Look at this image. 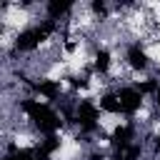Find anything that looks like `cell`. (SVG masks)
I'll use <instances>...</instances> for the list:
<instances>
[{
    "label": "cell",
    "mask_w": 160,
    "mask_h": 160,
    "mask_svg": "<svg viewBox=\"0 0 160 160\" xmlns=\"http://www.w3.org/2000/svg\"><path fill=\"white\" fill-rule=\"evenodd\" d=\"M25 110L30 112V118L35 120V125H38L40 130H55V128L60 125L58 115H55L50 108L40 105V102H28V105H25Z\"/></svg>",
    "instance_id": "obj_1"
},
{
    "label": "cell",
    "mask_w": 160,
    "mask_h": 160,
    "mask_svg": "<svg viewBox=\"0 0 160 160\" xmlns=\"http://www.w3.org/2000/svg\"><path fill=\"white\" fill-rule=\"evenodd\" d=\"M50 30H52V25H45V28H35V30L22 32V35H20V40H18V48H20V50H28V48L38 45V42L50 32Z\"/></svg>",
    "instance_id": "obj_2"
},
{
    "label": "cell",
    "mask_w": 160,
    "mask_h": 160,
    "mask_svg": "<svg viewBox=\"0 0 160 160\" xmlns=\"http://www.w3.org/2000/svg\"><path fill=\"white\" fill-rule=\"evenodd\" d=\"M120 105H122V110H125V112H132V110L140 105V92H138V90H132V88L120 90Z\"/></svg>",
    "instance_id": "obj_3"
},
{
    "label": "cell",
    "mask_w": 160,
    "mask_h": 160,
    "mask_svg": "<svg viewBox=\"0 0 160 160\" xmlns=\"http://www.w3.org/2000/svg\"><path fill=\"white\" fill-rule=\"evenodd\" d=\"M95 115H98V110H95L90 102H82V105H80V120H82L88 128H92V120H95Z\"/></svg>",
    "instance_id": "obj_4"
},
{
    "label": "cell",
    "mask_w": 160,
    "mask_h": 160,
    "mask_svg": "<svg viewBox=\"0 0 160 160\" xmlns=\"http://www.w3.org/2000/svg\"><path fill=\"white\" fill-rule=\"evenodd\" d=\"M102 110H108V112H120L122 110V105H120V98H115V95H108V98H102Z\"/></svg>",
    "instance_id": "obj_5"
},
{
    "label": "cell",
    "mask_w": 160,
    "mask_h": 160,
    "mask_svg": "<svg viewBox=\"0 0 160 160\" xmlns=\"http://www.w3.org/2000/svg\"><path fill=\"white\" fill-rule=\"evenodd\" d=\"M130 65L132 68H145V55L138 48H130Z\"/></svg>",
    "instance_id": "obj_6"
},
{
    "label": "cell",
    "mask_w": 160,
    "mask_h": 160,
    "mask_svg": "<svg viewBox=\"0 0 160 160\" xmlns=\"http://www.w3.org/2000/svg\"><path fill=\"white\" fill-rule=\"evenodd\" d=\"M128 138H130V128H118L115 130V145L125 148L128 145Z\"/></svg>",
    "instance_id": "obj_7"
},
{
    "label": "cell",
    "mask_w": 160,
    "mask_h": 160,
    "mask_svg": "<svg viewBox=\"0 0 160 160\" xmlns=\"http://www.w3.org/2000/svg\"><path fill=\"white\" fill-rule=\"evenodd\" d=\"M30 158H32V155H30L28 150H15V152H10L5 160H30Z\"/></svg>",
    "instance_id": "obj_8"
},
{
    "label": "cell",
    "mask_w": 160,
    "mask_h": 160,
    "mask_svg": "<svg viewBox=\"0 0 160 160\" xmlns=\"http://www.w3.org/2000/svg\"><path fill=\"white\" fill-rule=\"evenodd\" d=\"M62 10H68V2H52V5H50V12H52V15H58V12H62Z\"/></svg>",
    "instance_id": "obj_9"
},
{
    "label": "cell",
    "mask_w": 160,
    "mask_h": 160,
    "mask_svg": "<svg viewBox=\"0 0 160 160\" xmlns=\"http://www.w3.org/2000/svg\"><path fill=\"white\" fill-rule=\"evenodd\" d=\"M95 65H98V70H105V68H108V52H100Z\"/></svg>",
    "instance_id": "obj_10"
},
{
    "label": "cell",
    "mask_w": 160,
    "mask_h": 160,
    "mask_svg": "<svg viewBox=\"0 0 160 160\" xmlns=\"http://www.w3.org/2000/svg\"><path fill=\"white\" fill-rule=\"evenodd\" d=\"M40 90H42L45 95H55V90H58V88H55L52 82H42V85H40Z\"/></svg>",
    "instance_id": "obj_11"
},
{
    "label": "cell",
    "mask_w": 160,
    "mask_h": 160,
    "mask_svg": "<svg viewBox=\"0 0 160 160\" xmlns=\"http://www.w3.org/2000/svg\"><path fill=\"white\" fill-rule=\"evenodd\" d=\"M158 102H160V90H158Z\"/></svg>",
    "instance_id": "obj_12"
},
{
    "label": "cell",
    "mask_w": 160,
    "mask_h": 160,
    "mask_svg": "<svg viewBox=\"0 0 160 160\" xmlns=\"http://www.w3.org/2000/svg\"><path fill=\"white\" fill-rule=\"evenodd\" d=\"M158 148H160V138H158Z\"/></svg>",
    "instance_id": "obj_13"
}]
</instances>
